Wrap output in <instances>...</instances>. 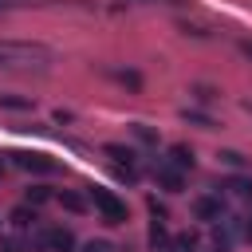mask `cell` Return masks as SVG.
<instances>
[{"instance_id": "9c48e42d", "label": "cell", "mask_w": 252, "mask_h": 252, "mask_svg": "<svg viewBox=\"0 0 252 252\" xmlns=\"http://www.w3.org/2000/svg\"><path fill=\"white\" fill-rule=\"evenodd\" d=\"M169 165H173V169H193V150L181 146V142L169 146Z\"/></svg>"}, {"instance_id": "3957f363", "label": "cell", "mask_w": 252, "mask_h": 252, "mask_svg": "<svg viewBox=\"0 0 252 252\" xmlns=\"http://www.w3.org/2000/svg\"><path fill=\"white\" fill-rule=\"evenodd\" d=\"M32 248H39V252H75V232L71 228H39Z\"/></svg>"}, {"instance_id": "2e32d148", "label": "cell", "mask_w": 252, "mask_h": 252, "mask_svg": "<svg viewBox=\"0 0 252 252\" xmlns=\"http://www.w3.org/2000/svg\"><path fill=\"white\" fill-rule=\"evenodd\" d=\"M0 252H24V244L12 240V236H4V240H0Z\"/></svg>"}, {"instance_id": "8992f818", "label": "cell", "mask_w": 252, "mask_h": 252, "mask_svg": "<svg viewBox=\"0 0 252 252\" xmlns=\"http://www.w3.org/2000/svg\"><path fill=\"white\" fill-rule=\"evenodd\" d=\"M193 217H197V220H220V217H224V201H220V193L197 197V201H193Z\"/></svg>"}, {"instance_id": "8fae6325", "label": "cell", "mask_w": 252, "mask_h": 252, "mask_svg": "<svg viewBox=\"0 0 252 252\" xmlns=\"http://www.w3.org/2000/svg\"><path fill=\"white\" fill-rule=\"evenodd\" d=\"M32 98H20V94H0V110H28Z\"/></svg>"}, {"instance_id": "ba28073f", "label": "cell", "mask_w": 252, "mask_h": 252, "mask_svg": "<svg viewBox=\"0 0 252 252\" xmlns=\"http://www.w3.org/2000/svg\"><path fill=\"white\" fill-rule=\"evenodd\" d=\"M169 232H165V224L154 217V224H150V252H169Z\"/></svg>"}, {"instance_id": "277c9868", "label": "cell", "mask_w": 252, "mask_h": 252, "mask_svg": "<svg viewBox=\"0 0 252 252\" xmlns=\"http://www.w3.org/2000/svg\"><path fill=\"white\" fill-rule=\"evenodd\" d=\"M91 205L102 213L106 224H122V220H126V205H122L110 189H91Z\"/></svg>"}, {"instance_id": "30bf717a", "label": "cell", "mask_w": 252, "mask_h": 252, "mask_svg": "<svg viewBox=\"0 0 252 252\" xmlns=\"http://www.w3.org/2000/svg\"><path fill=\"white\" fill-rule=\"evenodd\" d=\"M158 181L169 189V193H177L185 181H181V169H173V165H158Z\"/></svg>"}, {"instance_id": "d6986e66", "label": "cell", "mask_w": 252, "mask_h": 252, "mask_svg": "<svg viewBox=\"0 0 252 252\" xmlns=\"http://www.w3.org/2000/svg\"><path fill=\"white\" fill-rule=\"evenodd\" d=\"M134 134H138V138H142V142H154V130H146V126H142V122H138V126H134Z\"/></svg>"}, {"instance_id": "ac0fdd59", "label": "cell", "mask_w": 252, "mask_h": 252, "mask_svg": "<svg viewBox=\"0 0 252 252\" xmlns=\"http://www.w3.org/2000/svg\"><path fill=\"white\" fill-rule=\"evenodd\" d=\"M24 4H32V0H0V12H12V8H24Z\"/></svg>"}, {"instance_id": "5bb4252c", "label": "cell", "mask_w": 252, "mask_h": 252, "mask_svg": "<svg viewBox=\"0 0 252 252\" xmlns=\"http://www.w3.org/2000/svg\"><path fill=\"white\" fill-rule=\"evenodd\" d=\"M59 205L71 209V213H83V209H87V201H83L79 193H59Z\"/></svg>"}, {"instance_id": "7a4b0ae2", "label": "cell", "mask_w": 252, "mask_h": 252, "mask_svg": "<svg viewBox=\"0 0 252 252\" xmlns=\"http://www.w3.org/2000/svg\"><path fill=\"white\" fill-rule=\"evenodd\" d=\"M102 154L114 161L118 177H126V181H138V154H134L130 146H122V142H106V146H102Z\"/></svg>"}, {"instance_id": "e0dca14e", "label": "cell", "mask_w": 252, "mask_h": 252, "mask_svg": "<svg viewBox=\"0 0 252 252\" xmlns=\"http://www.w3.org/2000/svg\"><path fill=\"white\" fill-rule=\"evenodd\" d=\"M83 252H110V244H106V240H87Z\"/></svg>"}, {"instance_id": "4fadbf2b", "label": "cell", "mask_w": 252, "mask_h": 252, "mask_svg": "<svg viewBox=\"0 0 252 252\" xmlns=\"http://www.w3.org/2000/svg\"><path fill=\"white\" fill-rule=\"evenodd\" d=\"M43 201H51V189H47V185H32V189H28V205L39 209Z\"/></svg>"}, {"instance_id": "52a82bcc", "label": "cell", "mask_w": 252, "mask_h": 252, "mask_svg": "<svg viewBox=\"0 0 252 252\" xmlns=\"http://www.w3.org/2000/svg\"><path fill=\"white\" fill-rule=\"evenodd\" d=\"M8 220H12L16 228H32V224L39 220V213H35V205H28V201H24V205H16V209L8 213Z\"/></svg>"}, {"instance_id": "7c38bea8", "label": "cell", "mask_w": 252, "mask_h": 252, "mask_svg": "<svg viewBox=\"0 0 252 252\" xmlns=\"http://www.w3.org/2000/svg\"><path fill=\"white\" fill-rule=\"evenodd\" d=\"M228 189H232L240 201H252V181H248V177H232V181H228Z\"/></svg>"}, {"instance_id": "7402d4cb", "label": "cell", "mask_w": 252, "mask_h": 252, "mask_svg": "<svg viewBox=\"0 0 252 252\" xmlns=\"http://www.w3.org/2000/svg\"><path fill=\"white\" fill-rule=\"evenodd\" d=\"M213 252H228V248H220V244H217V248H213Z\"/></svg>"}, {"instance_id": "44dd1931", "label": "cell", "mask_w": 252, "mask_h": 252, "mask_svg": "<svg viewBox=\"0 0 252 252\" xmlns=\"http://www.w3.org/2000/svg\"><path fill=\"white\" fill-rule=\"evenodd\" d=\"M240 51H244V55H252V39H248V43H240Z\"/></svg>"}, {"instance_id": "5b68a950", "label": "cell", "mask_w": 252, "mask_h": 252, "mask_svg": "<svg viewBox=\"0 0 252 252\" xmlns=\"http://www.w3.org/2000/svg\"><path fill=\"white\" fill-rule=\"evenodd\" d=\"M12 161H16L20 169H28V173H55V169H59L47 154H28V150H24V154H12Z\"/></svg>"}, {"instance_id": "ffe728a7", "label": "cell", "mask_w": 252, "mask_h": 252, "mask_svg": "<svg viewBox=\"0 0 252 252\" xmlns=\"http://www.w3.org/2000/svg\"><path fill=\"white\" fill-rule=\"evenodd\" d=\"M244 240H252V217H244Z\"/></svg>"}, {"instance_id": "6da1fadb", "label": "cell", "mask_w": 252, "mask_h": 252, "mask_svg": "<svg viewBox=\"0 0 252 252\" xmlns=\"http://www.w3.org/2000/svg\"><path fill=\"white\" fill-rule=\"evenodd\" d=\"M51 51L43 43H20V39H0V67H47Z\"/></svg>"}, {"instance_id": "9a60e30c", "label": "cell", "mask_w": 252, "mask_h": 252, "mask_svg": "<svg viewBox=\"0 0 252 252\" xmlns=\"http://www.w3.org/2000/svg\"><path fill=\"white\" fill-rule=\"evenodd\" d=\"M220 161H224V165H232V169H244V165H248V158H244V154H236V150H220Z\"/></svg>"}]
</instances>
